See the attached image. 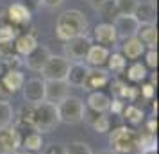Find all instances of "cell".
<instances>
[{
	"mask_svg": "<svg viewBox=\"0 0 159 154\" xmlns=\"http://www.w3.org/2000/svg\"><path fill=\"white\" fill-rule=\"evenodd\" d=\"M88 30V18L79 9H66L56 20V36L61 41L84 36Z\"/></svg>",
	"mask_w": 159,
	"mask_h": 154,
	"instance_id": "6da1fadb",
	"label": "cell"
},
{
	"mask_svg": "<svg viewBox=\"0 0 159 154\" xmlns=\"http://www.w3.org/2000/svg\"><path fill=\"white\" fill-rule=\"evenodd\" d=\"M30 124H32V129L36 133H39V134L52 133L59 124H61V122H59V117H57V108H56V104H50V102H47V100H43V102L32 106Z\"/></svg>",
	"mask_w": 159,
	"mask_h": 154,
	"instance_id": "7a4b0ae2",
	"label": "cell"
},
{
	"mask_svg": "<svg viewBox=\"0 0 159 154\" xmlns=\"http://www.w3.org/2000/svg\"><path fill=\"white\" fill-rule=\"evenodd\" d=\"M139 131L130 125H118L109 133V145L115 154H132L138 151Z\"/></svg>",
	"mask_w": 159,
	"mask_h": 154,
	"instance_id": "3957f363",
	"label": "cell"
},
{
	"mask_svg": "<svg viewBox=\"0 0 159 154\" xmlns=\"http://www.w3.org/2000/svg\"><path fill=\"white\" fill-rule=\"evenodd\" d=\"M56 108H57L59 122L75 125V124H80V122H82L86 104H84V100H82L80 97L68 95V97H65V99L56 106Z\"/></svg>",
	"mask_w": 159,
	"mask_h": 154,
	"instance_id": "277c9868",
	"label": "cell"
},
{
	"mask_svg": "<svg viewBox=\"0 0 159 154\" xmlns=\"http://www.w3.org/2000/svg\"><path fill=\"white\" fill-rule=\"evenodd\" d=\"M93 45L91 38L84 34V36H77V38H72L65 41L63 45V52H65V58L70 61V63H84V58H86L89 47Z\"/></svg>",
	"mask_w": 159,
	"mask_h": 154,
	"instance_id": "5b68a950",
	"label": "cell"
},
{
	"mask_svg": "<svg viewBox=\"0 0 159 154\" xmlns=\"http://www.w3.org/2000/svg\"><path fill=\"white\" fill-rule=\"evenodd\" d=\"M68 68H70V61L65 56L52 54L47 65L41 68V77H43V81H65Z\"/></svg>",
	"mask_w": 159,
	"mask_h": 154,
	"instance_id": "8992f818",
	"label": "cell"
},
{
	"mask_svg": "<svg viewBox=\"0 0 159 154\" xmlns=\"http://www.w3.org/2000/svg\"><path fill=\"white\" fill-rule=\"evenodd\" d=\"M141 23L138 22L134 15H118L113 20V27L116 30V36L118 40H127V38H134L138 34Z\"/></svg>",
	"mask_w": 159,
	"mask_h": 154,
	"instance_id": "52a82bcc",
	"label": "cell"
},
{
	"mask_svg": "<svg viewBox=\"0 0 159 154\" xmlns=\"http://www.w3.org/2000/svg\"><path fill=\"white\" fill-rule=\"evenodd\" d=\"M23 100L25 104L36 106V104L45 100V81L43 79H29L22 86Z\"/></svg>",
	"mask_w": 159,
	"mask_h": 154,
	"instance_id": "ba28073f",
	"label": "cell"
},
{
	"mask_svg": "<svg viewBox=\"0 0 159 154\" xmlns=\"http://www.w3.org/2000/svg\"><path fill=\"white\" fill-rule=\"evenodd\" d=\"M22 147V136L13 125L0 129V154L16 152Z\"/></svg>",
	"mask_w": 159,
	"mask_h": 154,
	"instance_id": "9c48e42d",
	"label": "cell"
},
{
	"mask_svg": "<svg viewBox=\"0 0 159 154\" xmlns=\"http://www.w3.org/2000/svg\"><path fill=\"white\" fill-rule=\"evenodd\" d=\"M111 79H109V72L107 70H102V68H89L86 73V79L80 90H86V91H98L100 88L107 86Z\"/></svg>",
	"mask_w": 159,
	"mask_h": 154,
	"instance_id": "30bf717a",
	"label": "cell"
},
{
	"mask_svg": "<svg viewBox=\"0 0 159 154\" xmlns=\"http://www.w3.org/2000/svg\"><path fill=\"white\" fill-rule=\"evenodd\" d=\"M30 20H32V13H30V9L25 4L16 2V4H11L7 7L9 25H13V27L18 29V27H23V25H29Z\"/></svg>",
	"mask_w": 159,
	"mask_h": 154,
	"instance_id": "8fae6325",
	"label": "cell"
},
{
	"mask_svg": "<svg viewBox=\"0 0 159 154\" xmlns=\"http://www.w3.org/2000/svg\"><path fill=\"white\" fill-rule=\"evenodd\" d=\"M70 95V86L66 81H45V100L57 106L65 97Z\"/></svg>",
	"mask_w": 159,
	"mask_h": 154,
	"instance_id": "7c38bea8",
	"label": "cell"
},
{
	"mask_svg": "<svg viewBox=\"0 0 159 154\" xmlns=\"http://www.w3.org/2000/svg\"><path fill=\"white\" fill-rule=\"evenodd\" d=\"M50 56H52V52L48 50L45 45H38V47L30 52V54H27V56H25V59H23V65L27 66L29 70H32V72H41V68L47 65V61H48V58H50Z\"/></svg>",
	"mask_w": 159,
	"mask_h": 154,
	"instance_id": "4fadbf2b",
	"label": "cell"
},
{
	"mask_svg": "<svg viewBox=\"0 0 159 154\" xmlns=\"http://www.w3.org/2000/svg\"><path fill=\"white\" fill-rule=\"evenodd\" d=\"M111 91H113V97L118 99V100H129V102H134L138 97H139V88L136 86H129L127 82L120 81V79H115L111 82Z\"/></svg>",
	"mask_w": 159,
	"mask_h": 154,
	"instance_id": "5bb4252c",
	"label": "cell"
},
{
	"mask_svg": "<svg viewBox=\"0 0 159 154\" xmlns=\"http://www.w3.org/2000/svg\"><path fill=\"white\" fill-rule=\"evenodd\" d=\"M89 70V66L86 63H70V68L66 72V84L72 86V88H82L84 79H86V73Z\"/></svg>",
	"mask_w": 159,
	"mask_h": 154,
	"instance_id": "9a60e30c",
	"label": "cell"
},
{
	"mask_svg": "<svg viewBox=\"0 0 159 154\" xmlns=\"http://www.w3.org/2000/svg\"><path fill=\"white\" fill-rule=\"evenodd\" d=\"M109 54H111V50H109L107 47H102V45H91L89 47V50H88L86 58H84V61H86L88 66H91V68H102V66L107 63V58Z\"/></svg>",
	"mask_w": 159,
	"mask_h": 154,
	"instance_id": "2e32d148",
	"label": "cell"
},
{
	"mask_svg": "<svg viewBox=\"0 0 159 154\" xmlns=\"http://www.w3.org/2000/svg\"><path fill=\"white\" fill-rule=\"evenodd\" d=\"M93 38L95 41L102 47H109V45H115L118 41V36H116V30L113 27V23H98L93 30Z\"/></svg>",
	"mask_w": 159,
	"mask_h": 154,
	"instance_id": "e0dca14e",
	"label": "cell"
},
{
	"mask_svg": "<svg viewBox=\"0 0 159 154\" xmlns=\"http://www.w3.org/2000/svg\"><path fill=\"white\" fill-rule=\"evenodd\" d=\"M2 86L6 88L9 95H13L16 91H20L23 86V82H25V77H23V73L20 70H7V72L2 75Z\"/></svg>",
	"mask_w": 159,
	"mask_h": 154,
	"instance_id": "ac0fdd59",
	"label": "cell"
},
{
	"mask_svg": "<svg viewBox=\"0 0 159 154\" xmlns=\"http://www.w3.org/2000/svg\"><path fill=\"white\" fill-rule=\"evenodd\" d=\"M15 52L18 54V56H27V54H30V52L36 49L38 45V38L36 34H32V32H25V34H18L15 40Z\"/></svg>",
	"mask_w": 159,
	"mask_h": 154,
	"instance_id": "d6986e66",
	"label": "cell"
},
{
	"mask_svg": "<svg viewBox=\"0 0 159 154\" xmlns=\"http://www.w3.org/2000/svg\"><path fill=\"white\" fill-rule=\"evenodd\" d=\"M136 38L143 43L145 49H156L157 47V29H156V23H141L139 29H138Z\"/></svg>",
	"mask_w": 159,
	"mask_h": 154,
	"instance_id": "ffe728a7",
	"label": "cell"
},
{
	"mask_svg": "<svg viewBox=\"0 0 159 154\" xmlns=\"http://www.w3.org/2000/svg\"><path fill=\"white\" fill-rule=\"evenodd\" d=\"M109 104H111L109 95H106L104 91L98 90V91H89L86 100V108L95 111V113H106L109 110Z\"/></svg>",
	"mask_w": 159,
	"mask_h": 154,
	"instance_id": "44dd1931",
	"label": "cell"
},
{
	"mask_svg": "<svg viewBox=\"0 0 159 154\" xmlns=\"http://www.w3.org/2000/svg\"><path fill=\"white\" fill-rule=\"evenodd\" d=\"M145 49L143 43L138 40L136 36L134 38H127V40H122V54L125 59H138V58H141L145 54Z\"/></svg>",
	"mask_w": 159,
	"mask_h": 154,
	"instance_id": "7402d4cb",
	"label": "cell"
},
{
	"mask_svg": "<svg viewBox=\"0 0 159 154\" xmlns=\"http://www.w3.org/2000/svg\"><path fill=\"white\" fill-rule=\"evenodd\" d=\"M134 18L139 23H154L156 22V2H139L134 11Z\"/></svg>",
	"mask_w": 159,
	"mask_h": 154,
	"instance_id": "603a6c76",
	"label": "cell"
},
{
	"mask_svg": "<svg viewBox=\"0 0 159 154\" xmlns=\"http://www.w3.org/2000/svg\"><path fill=\"white\" fill-rule=\"evenodd\" d=\"M123 118L129 122L130 125H139L145 122V111L141 108H138L134 104H129V106H125L122 111Z\"/></svg>",
	"mask_w": 159,
	"mask_h": 154,
	"instance_id": "cb8c5ba5",
	"label": "cell"
},
{
	"mask_svg": "<svg viewBox=\"0 0 159 154\" xmlns=\"http://www.w3.org/2000/svg\"><path fill=\"white\" fill-rule=\"evenodd\" d=\"M107 72H113L116 75H120V73L125 72V68H127V59L123 58L120 52H113V54H109L107 58Z\"/></svg>",
	"mask_w": 159,
	"mask_h": 154,
	"instance_id": "d4e9b609",
	"label": "cell"
},
{
	"mask_svg": "<svg viewBox=\"0 0 159 154\" xmlns=\"http://www.w3.org/2000/svg\"><path fill=\"white\" fill-rule=\"evenodd\" d=\"M22 147L25 151H30V152L41 151V147H43V134H39V133H36V131L25 134L22 138Z\"/></svg>",
	"mask_w": 159,
	"mask_h": 154,
	"instance_id": "484cf974",
	"label": "cell"
},
{
	"mask_svg": "<svg viewBox=\"0 0 159 154\" xmlns=\"http://www.w3.org/2000/svg\"><path fill=\"white\" fill-rule=\"evenodd\" d=\"M125 70H127V79H129L130 82H141V81H145L147 75H148L147 66H145L143 63H139V61H134V63H132L129 68H125Z\"/></svg>",
	"mask_w": 159,
	"mask_h": 154,
	"instance_id": "4316f807",
	"label": "cell"
},
{
	"mask_svg": "<svg viewBox=\"0 0 159 154\" xmlns=\"http://www.w3.org/2000/svg\"><path fill=\"white\" fill-rule=\"evenodd\" d=\"M138 151L139 152H147V151H157V140L156 134L150 133H139V138H138Z\"/></svg>",
	"mask_w": 159,
	"mask_h": 154,
	"instance_id": "83f0119b",
	"label": "cell"
},
{
	"mask_svg": "<svg viewBox=\"0 0 159 154\" xmlns=\"http://www.w3.org/2000/svg\"><path fill=\"white\" fill-rule=\"evenodd\" d=\"M15 120V111L9 100H0V129L9 127Z\"/></svg>",
	"mask_w": 159,
	"mask_h": 154,
	"instance_id": "f1b7e54d",
	"label": "cell"
},
{
	"mask_svg": "<svg viewBox=\"0 0 159 154\" xmlns=\"http://www.w3.org/2000/svg\"><path fill=\"white\" fill-rule=\"evenodd\" d=\"M118 15H134L139 0H113Z\"/></svg>",
	"mask_w": 159,
	"mask_h": 154,
	"instance_id": "f546056e",
	"label": "cell"
},
{
	"mask_svg": "<svg viewBox=\"0 0 159 154\" xmlns=\"http://www.w3.org/2000/svg\"><path fill=\"white\" fill-rule=\"evenodd\" d=\"M16 36H18V29L13 25H4L0 27V43H15Z\"/></svg>",
	"mask_w": 159,
	"mask_h": 154,
	"instance_id": "4dcf8cb0",
	"label": "cell"
},
{
	"mask_svg": "<svg viewBox=\"0 0 159 154\" xmlns=\"http://www.w3.org/2000/svg\"><path fill=\"white\" fill-rule=\"evenodd\" d=\"M91 127L97 133H107V131H111V120H109V117L106 113H100L98 117L95 118V122L91 124Z\"/></svg>",
	"mask_w": 159,
	"mask_h": 154,
	"instance_id": "1f68e13d",
	"label": "cell"
},
{
	"mask_svg": "<svg viewBox=\"0 0 159 154\" xmlns=\"http://www.w3.org/2000/svg\"><path fill=\"white\" fill-rule=\"evenodd\" d=\"M65 154H93V151L84 142H73L65 147Z\"/></svg>",
	"mask_w": 159,
	"mask_h": 154,
	"instance_id": "d6a6232c",
	"label": "cell"
},
{
	"mask_svg": "<svg viewBox=\"0 0 159 154\" xmlns=\"http://www.w3.org/2000/svg\"><path fill=\"white\" fill-rule=\"evenodd\" d=\"M2 61H4V65H6L7 70H18V66L23 65V59H20L18 54H11L7 58H2Z\"/></svg>",
	"mask_w": 159,
	"mask_h": 154,
	"instance_id": "836d02e7",
	"label": "cell"
},
{
	"mask_svg": "<svg viewBox=\"0 0 159 154\" xmlns=\"http://www.w3.org/2000/svg\"><path fill=\"white\" fill-rule=\"evenodd\" d=\"M145 66H150V68H156L157 66V50L156 49H150V50H145Z\"/></svg>",
	"mask_w": 159,
	"mask_h": 154,
	"instance_id": "e575fe53",
	"label": "cell"
},
{
	"mask_svg": "<svg viewBox=\"0 0 159 154\" xmlns=\"http://www.w3.org/2000/svg\"><path fill=\"white\" fill-rule=\"evenodd\" d=\"M102 13H104L106 16H109V18H113V20H115L116 16H118V11H116L115 2H113V0H107V2H106V6L102 7Z\"/></svg>",
	"mask_w": 159,
	"mask_h": 154,
	"instance_id": "d590c367",
	"label": "cell"
},
{
	"mask_svg": "<svg viewBox=\"0 0 159 154\" xmlns=\"http://www.w3.org/2000/svg\"><path fill=\"white\" fill-rule=\"evenodd\" d=\"M154 93H156V86H152V84H143L139 88V95L147 100H154Z\"/></svg>",
	"mask_w": 159,
	"mask_h": 154,
	"instance_id": "8d00e7d4",
	"label": "cell"
},
{
	"mask_svg": "<svg viewBox=\"0 0 159 154\" xmlns=\"http://www.w3.org/2000/svg\"><path fill=\"white\" fill-rule=\"evenodd\" d=\"M123 108H125V102L123 100H118V99H113L111 100V104H109V110L111 113H115V115H122Z\"/></svg>",
	"mask_w": 159,
	"mask_h": 154,
	"instance_id": "74e56055",
	"label": "cell"
},
{
	"mask_svg": "<svg viewBox=\"0 0 159 154\" xmlns=\"http://www.w3.org/2000/svg\"><path fill=\"white\" fill-rule=\"evenodd\" d=\"M43 154H65V147L50 143V145H47V149L43 151Z\"/></svg>",
	"mask_w": 159,
	"mask_h": 154,
	"instance_id": "f35d334b",
	"label": "cell"
},
{
	"mask_svg": "<svg viewBox=\"0 0 159 154\" xmlns=\"http://www.w3.org/2000/svg\"><path fill=\"white\" fill-rule=\"evenodd\" d=\"M156 129H157V120H156V117H150L145 122V131L150 133V134H156Z\"/></svg>",
	"mask_w": 159,
	"mask_h": 154,
	"instance_id": "ab89813d",
	"label": "cell"
},
{
	"mask_svg": "<svg viewBox=\"0 0 159 154\" xmlns=\"http://www.w3.org/2000/svg\"><path fill=\"white\" fill-rule=\"evenodd\" d=\"M39 2H41V6H45V7H48V9H57L63 6L65 0H39Z\"/></svg>",
	"mask_w": 159,
	"mask_h": 154,
	"instance_id": "60d3db41",
	"label": "cell"
},
{
	"mask_svg": "<svg viewBox=\"0 0 159 154\" xmlns=\"http://www.w3.org/2000/svg\"><path fill=\"white\" fill-rule=\"evenodd\" d=\"M7 23V7H0V27H4Z\"/></svg>",
	"mask_w": 159,
	"mask_h": 154,
	"instance_id": "b9f144b4",
	"label": "cell"
},
{
	"mask_svg": "<svg viewBox=\"0 0 159 154\" xmlns=\"http://www.w3.org/2000/svg\"><path fill=\"white\" fill-rule=\"evenodd\" d=\"M106 2L107 0H89V6L93 9H97V11H102V7L106 6Z\"/></svg>",
	"mask_w": 159,
	"mask_h": 154,
	"instance_id": "7bdbcfd3",
	"label": "cell"
},
{
	"mask_svg": "<svg viewBox=\"0 0 159 154\" xmlns=\"http://www.w3.org/2000/svg\"><path fill=\"white\" fill-rule=\"evenodd\" d=\"M7 97H9V93L6 91V88H4L2 82H0V100H7Z\"/></svg>",
	"mask_w": 159,
	"mask_h": 154,
	"instance_id": "ee69618b",
	"label": "cell"
},
{
	"mask_svg": "<svg viewBox=\"0 0 159 154\" xmlns=\"http://www.w3.org/2000/svg\"><path fill=\"white\" fill-rule=\"evenodd\" d=\"M6 72H7V68H6V65H4V61L0 59V77H2Z\"/></svg>",
	"mask_w": 159,
	"mask_h": 154,
	"instance_id": "f6af8a7d",
	"label": "cell"
},
{
	"mask_svg": "<svg viewBox=\"0 0 159 154\" xmlns=\"http://www.w3.org/2000/svg\"><path fill=\"white\" fill-rule=\"evenodd\" d=\"M150 84H152V86H156V84H157V77H156V73H152V77H150Z\"/></svg>",
	"mask_w": 159,
	"mask_h": 154,
	"instance_id": "bcb514c9",
	"label": "cell"
},
{
	"mask_svg": "<svg viewBox=\"0 0 159 154\" xmlns=\"http://www.w3.org/2000/svg\"><path fill=\"white\" fill-rule=\"evenodd\" d=\"M15 154H34V152H30V151H25V149H18Z\"/></svg>",
	"mask_w": 159,
	"mask_h": 154,
	"instance_id": "7dc6e473",
	"label": "cell"
},
{
	"mask_svg": "<svg viewBox=\"0 0 159 154\" xmlns=\"http://www.w3.org/2000/svg\"><path fill=\"white\" fill-rule=\"evenodd\" d=\"M93 154H115L111 149H107V151H98V152H93Z\"/></svg>",
	"mask_w": 159,
	"mask_h": 154,
	"instance_id": "c3c4849f",
	"label": "cell"
},
{
	"mask_svg": "<svg viewBox=\"0 0 159 154\" xmlns=\"http://www.w3.org/2000/svg\"><path fill=\"white\" fill-rule=\"evenodd\" d=\"M11 154H15V152H11Z\"/></svg>",
	"mask_w": 159,
	"mask_h": 154,
	"instance_id": "681fc988",
	"label": "cell"
}]
</instances>
